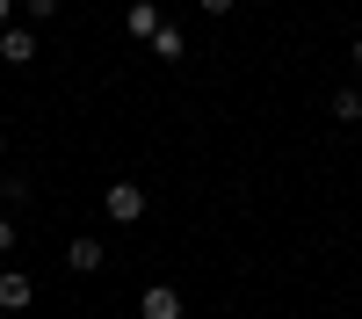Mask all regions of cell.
I'll return each instance as SVG.
<instances>
[{"label": "cell", "instance_id": "4fadbf2b", "mask_svg": "<svg viewBox=\"0 0 362 319\" xmlns=\"http://www.w3.org/2000/svg\"><path fill=\"white\" fill-rule=\"evenodd\" d=\"M0 145H8V131H0Z\"/></svg>", "mask_w": 362, "mask_h": 319}, {"label": "cell", "instance_id": "30bf717a", "mask_svg": "<svg viewBox=\"0 0 362 319\" xmlns=\"http://www.w3.org/2000/svg\"><path fill=\"white\" fill-rule=\"evenodd\" d=\"M203 8H210V15H225V8H232V0H203Z\"/></svg>", "mask_w": 362, "mask_h": 319}, {"label": "cell", "instance_id": "9c48e42d", "mask_svg": "<svg viewBox=\"0 0 362 319\" xmlns=\"http://www.w3.org/2000/svg\"><path fill=\"white\" fill-rule=\"evenodd\" d=\"M15 247V218H0V254H8Z\"/></svg>", "mask_w": 362, "mask_h": 319}, {"label": "cell", "instance_id": "3957f363", "mask_svg": "<svg viewBox=\"0 0 362 319\" xmlns=\"http://www.w3.org/2000/svg\"><path fill=\"white\" fill-rule=\"evenodd\" d=\"M29 298H37V283H29L22 269H0V312H22Z\"/></svg>", "mask_w": 362, "mask_h": 319}, {"label": "cell", "instance_id": "5b68a950", "mask_svg": "<svg viewBox=\"0 0 362 319\" xmlns=\"http://www.w3.org/2000/svg\"><path fill=\"white\" fill-rule=\"evenodd\" d=\"M66 261H73L80 276H95L102 261H109V247H102V240H73V254H66Z\"/></svg>", "mask_w": 362, "mask_h": 319}, {"label": "cell", "instance_id": "ba28073f", "mask_svg": "<svg viewBox=\"0 0 362 319\" xmlns=\"http://www.w3.org/2000/svg\"><path fill=\"white\" fill-rule=\"evenodd\" d=\"M334 116H341V124H355V116H362V95H355V87H341V95H334Z\"/></svg>", "mask_w": 362, "mask_h": 319}, {"label": "cell", "instance_id": "7a4b0ae2", "mask_svg": "<svg viewBox=\"0 0 362 319\" xmlns=\"http://www.w3.org/2000/svg\"><path fill=\"white\" fill-rule=\"evenodd\" d=\"M138 319H181V290H174V283H153V290L138 298Z\"/></svg>", "mask_w": 362, "mask_h": 319}, {"label": "cell", "instance_id": "8fae6325", "mask_svg": "<svg viewBox=\"0 0 362 319\" xmlns=\"http://www.w3.org/2000/svg\"><path fill=\"white\" fill-rule=\"evenodd\" d=\"M355 66H362V37H355Z\"/></svg>", "mask_w": 362, "mask_h": 319}, {"label": "cell", "instance_id": "8992f818", "mask_svg": "<svg viewBox=\"0 0 362 319\" xmlns=\"http://www.w3.org/2000/svg\"><path fill=\"white\" fill-rule=\"evenodd\" d=\"M131 37H160V8L153 0H131Z\"/></svg>", "mask_w": 362, "mask_h": 319}, {"label": "cell", "instance_id": "52a82bcc", "mask_svg": "<svg viewBox=\"0 0 362 319\" xmlns=\"http://www.w3.org/2000/svg\"><path fill=\"white\" fill-rule=\"evenodd\" d=\"M153 51H160V58H181V51H189V37H181V29H167V22H160V37H153Z\"/></svg>", "mask_w": 362, "mask_h": 319}, {"label": "cell", "instance_id": "7c38bea8", "mask_svg": "<svg viewBox=\"0 0 362 319\" xmlns=\"http://www.w3.org/2000/svg\"><path fill=\"white\" fill-rule=\"evenodd\" d=\"M0 22H8V0H0Z\"/></svg>", "mask_w": 362, "mask_h": 319}, {"label": "cell", "instance_id": "6da1fadb", "mask_svg": "<svg viewBox=\"0 0 362 319\" xmlns=\"http://www.w3.org/2000/svg\"><path fill=\"white\" fill-rule=\"evenodd\" d=\"M102 211H109L116 225H138V218H145V189H138V182H116V189L102 196Z\"/></svg>", "mask_w": 362, "mask_h": 319}, {"label": "cell", "instance_id": "277c9868", "mask_svg": "<svg viewBox=\"0 0 362 319\" xmlns=\"http://www.w3.org/2000/svg\"><path fill=\"white\" fill-rule=\"evenodd\" d=\"M0 58H8V66H29V58H37V37H29V29H0Z\"/></svg>", "mask_w": 362, "mask_h": 319}]
</instances>
